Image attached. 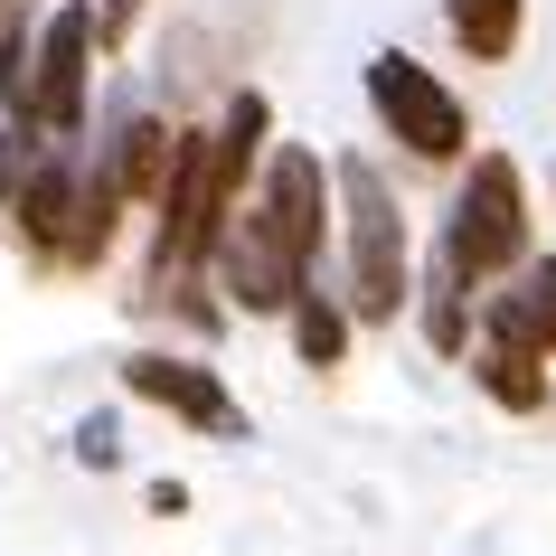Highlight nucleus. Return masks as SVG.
<instances>
[{
    "label": "nucleus",
    "instance_id": "f257e3e1",
    "mask_svg": "<svg viewBox=\"0 0 556 556\" xmlns=\"http://www.w3.org/2000/svg\"><path fill=\"white\" fill-rule=\"evenodd\" d=\"M330 179H340V264H350V312L358 330L396 321L415 302V245H406V207H396V189H387L378 161H330Z\"/></svg>",
    "mask_w": 556,
    "mask_h": 556
},
{
    "label": "nucleus",
    "instance_id": "f03ea898",
    "mask_svg": "<svg viewBox=\"0 0 556 556\" xmlns=\"http://www.w3.org/2000/svg\"><path fill=\"white\" fill-rule=\"evenodd\" d=\"M434 255L463 274L471 293L481 283H500V274H519L538 245H528V179L509 151H471L463 161V189H453V207H443V236Z\"/></svg>",
    "mask_w": 556,
    "mask_h": 556
},
{
    "label": "nucleus",
    "instance_id": "7ed1b4c3",
    "mask_svg": "<svg viewBox=\"0 0 556 556\" xmlns=\"http://www.w3.org/2000/svg\"><path fill=\"white\" fill-rule=\"evenodd\" d=\"M368 114L387 123V142H406L415 161H471V114L463 94L443 86L425 58H406V48H378L368 58Z\"/></svg>",
    "mask_w": 556,
    "mask_h": 556
},
{
    "label": "nucleus",
    "instance_id": "20e7f679",
    "mask_svg": "<svg viewBox=\"0 0 556 556\" xmlns=\"http://www.w3.org/2000/svg\"><path fill=\"white\" fill-rule=\"evenodd\" d=\"M330 199H340V179H330L321 151L274 142V151H264V170H255L245 217L274 236V255L293 264V274H312V264H321V236H330Z\"/></svg>",
    "mask_w": 556,
    "mask_h": 556
},
{
    "label": "nucleus",
    "instance_id": "39448f33",
    "mask_svg": "<svg viewBox=\"0 0 556 556\" xmlns=\"http://www.w3.org/2000/svg\"><path fill=\"white\" fill-rule=\"evenodd\" d=\"M94 48H104V20H94L86 0H58L48 20H38V48H29V94H20V114H38L58 142L86 132V86H94Z\"/></svg>",
    "mask_w": 556,
    "mask_h": 556
},
{
    "label": "nucleus",
    "instance_id": "423d86ee",
    "mask_svg": "<svg viewBox=\"0 0 556 556\" xmlns=\"http://www.w3.org/2000/svg\"><path fill=\"white\" fill-rule=\"evenodd\" d=\"M123 396H142V406L179 415V425H199V434H217V443H245V406H236L227 378H217V368H199V358L132 350V358H123Z\"/></svg>",
    "mask_w": 556,
    "mask_h": 556
},
{
    "label": "nucleus",
    "instance_id": "0eeeda50",
    "mask_svg": "<svg viewBox=\"0 0 556 556\" xmlns=\"http://www.w3.org/2000/svg\"><path fill=\"white\" fill-rule=\"evenodd\" d=\"M20 236H29V255L66 264V245H76V217H86V161H76V142H48L38 151V170L20 179Z\"/></svg>",
    "mask_w": 556,
    "mask_h": 556
},
{
    "label": "nucleus",
    "instance_id": "6e6552de",
    "mask_svg": "<svg viewBox=\"0 0 556 556\" xmlns=\"http://www.w3.org/2000/svg\"><path fill=\"white\" fill-rule=\"evenodd\" d=\"M179 142H189V132H170L161 114H114V132L94 142V170L114 179L132 207H161V189H170V170H179Z\"/></svg>",
    "mask_w": 556,
    "mask_h": 556
},
{
    "label": "nucleus",
    "instance_id": "1a4fd4ad",
    "mask_svg": "<svg viewBox=\"0 0 556 556\" xmlns=\"http://www.w3.org/2000/svg\"><path fill=\"white\" fill-rule=\"evenodd\" d=\"M547 368L556 358L538 350V340H519V330H481V340H471V387H481L500 415H538L547 406V387H556Z\"/></svg>",
    "mask_w": 556,
    "mask_h": 556
},
{
    "label": "nucleus",
    "instance_id": "9d476101",
    "mask_svg": "<svg viewBox=\"0 0 556 556\" xmlns=\"http://www.w3.org/2000/svg\"><path fill=\"white\" fill-rule=\"evenodd\" d=\"M443 29L471 66H509L528 38V0H443Z\"/></svg>",
    "mask_w": 556,
    "mask_h": 556
},
{
    "label": "nucleus",
    "instance_id": "9b49d317",
    "mask_svg": "<svg viewBox=\"0 0 556 556\" xmlns=\"http://www.w3.org/2000/svg\"><path fill=\"white\" fill-rule=\"evenodd\" d=\"M283 321H293V350H302V368H340V358H350V330H358V312H350V302L302 293L293 312H283Z\"/></svg>",
    "mask_w": 556,
    "mask_h": 556
},
{
    "label": "nucleus",
    "instance_id": "f8f14e48",
    "mask_svg": "<svg viewBox=\"0 0 556 556\" xmlns=\"http://www.w3.org/2000/svg\"><path fill=\"white\" fill-rule=\"evenodd\" d=\"M425 340H434L443 358H463L471 350V283L453 274V264H425Z\"/></svg>",
    "mask_w": 556,
    "mask_h": 556
},
{
    "label": "nucleus",
    "instance_id": "ddd939ff",
    "mask_svg": "<svg viewBox=\"0 0 556 556\" xmlns=\"http://www.w3.org/2000/svg\"><path fill=\"white\" fill-rule=\"evenodd\" d=\"M519 302H528V330H538L547 358H556V255H528L519 264Z\"/></svg>",
    "mask_w": 556,
    "mask_h": 556
},
{
    "label": "nucleus",
    "instance_id": "4468645a",
    "mask_svg": "<svg viewBox=\"0 0 556 556\" xmlns=\"http://www.w3.org/2000/svg\"><path fill=\"white\" fill-rule=\"evenodd\" d=\"M76 463H86V471H114V463H123V415L94 406L86 425H76Z\"/></svg>",
    "mask_w": 556,
    "mask_h": 556
},
{
    "label": "nucleus",
    "instance_id": "2eb2a0df",
    "mask_svg": "<svg viewBox=\"0 0 556 556\" xmlns=\"http://www.w3.org/2000/svg\"><path fill=\"white\" fill-rule=\"evenodd\" d=\"M29 48H38V38L20 29V20H0V104H20V94H29Z\"/></svg>",
    "mask_w": 556,
    "mask_h": 556
},
{
    "label": "nucleus",
    "instance_id": "dca6fc26",
    "mask_svg": "<svg viewBox=\"0 0 556 556\" xmlns=\"http://www.w3.org/2000/svg\"><path fill=\"white\" fill-rule=\"evenodd\" d=\"M132 10H142V0H104V38H123V29H132Z\"/></svg>",
    "mask_w": 556,
    "mask_h": 556
}]
</instances>
